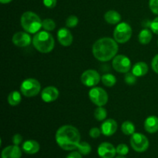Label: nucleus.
<instances>
[{
	"mask_svg": "<svg viewBox=\"0 0 158 158\" xmlns=\"http://www.w3.org/2000/svg\"><path fill=\"white\" fill-rule=\"evenodd\" d=\"M21 100V94L17 90L12 91L9 94V96H8V103H9V105H11L12 106H17V105L19 104Z\"/></svg>",
	"mask_w": 158,
	"mask_h": 158,
	"instance_id": "obj_22",
	"label": "nucleus"
},
{
	"mask_svg": "<svg viewBox=\"0 0 158 158\" xmlns=\"http://www.w3.org/2000/svg\"><path fill=\"white\" fill-rule=\"evenodd\" d=\"M101 130L99 129L98 127H93L91 128L90 131H89V136H90V137H92V138H98L100 136V134H101Z\"/></svg>",
	"mask_w": 158,
	"mask_h": 158,
	"instance_id": "obj_32",
	"label": "nucleus"
},
{
	"mask_svg": "<svg viewBox=\"0 0 158 158\" xmlns=\"http://www.w3.org/2000/svg\"><path fill=\"white\" fill-rule=\"evenodd\" d=\"M138 40L141 44L146 45L150 43L152 40V32L148 29H144L140 32L138 35Z\"/></svg>",
	"mask_w": 158,
	"mask_h": 158,
	"instance_id": "obj_21",
	"label": "nucleus"
},
{
	"mask_svg": "<svg viewBox=\"0 0 158 158\" xmlns=\"http://www.w3.org/2000/svg\"><path fill=\"white\" fill-rule=\"evenodd\" d=\"M117 127H118V125L115 120L108 119L102 123L100 130L103 135L106 137H110L115 134L116 131H117Z\"/></svg>",
	"mask_w": 158,
	"mask_h": 158,
	"instance_id": "obj_14",
	"label": "nucleus"
},
{
	"mask_svg": "<svg viewBox=\"0 0 158 158\" xmlns=\"http://www.w3.org/2000/svg\"><path fill=\"white\" fill-rule=\"evenodd\" d=\"M57 39L62 46H69L73 43V35L70 31L66 28H61L57 32Z\"/></svg>",
	"mask_w": 158,
	"mask_h": 158,
	"instance_id": "obj_15",
	"label": "nucleus"
},
{
	"mask_svg": "<svg viewBox=\"0 0 158 158\" xmlns=\"http://www.w3.org/2000/svg\"><path fill=\"white\" fill-rule=\"evenodd\" d=\"M66 158H82V154L79 151H73Z\"/></svg>",
	"mask_w": 158,
	"mask_h": 158,
	"instance_id": "obj_37",
	"label": "nucleus"
},
{
	"mask_svg": "<svg viewBox=\"0 0 158 158\" xmlns=\"http://www.w3.org/2000/svg\"><path fill=\"white\" fill-rule=\"evenodd\" d=\"M77 149L82 155H88L90 154L91 151H92L91 146L87 142H80V144L77 147Z\"/></svg>",
	"mask_w": 158,
	"mask_h": 158,
	"instance_id": "obj_26",
	"label": "nucleus"
},
{
	"mask_svg": "<svg viewBox=\"0 0 158 158\" xmlns=\"http://www.w3.org/2000/svg\"><path fill=\"white\" fill-rule=\"evenodd\" d=\"M149 7L153 13L158 15V0H150Z\"/></svg>",
	"mask_w": 158,
	"mask_h": 158,
	"instance_id": "obj_31",
	"label": "nucleus"
},
{
	"mask_svg": "<svg viewBox=\"0 0 158 158\" xmlns=\"http://www.w3.org/2000/svg\"><path fill=\"white\" fill-rule=\"evenodd\" d=\"M148 70H149V68H148V64L144 62H138L134 64L132 68V73L137 77L146 75L148 73Z\"/></svg>",
	"mask_w": 158,
	"mask_h": 158,
	"instance_id": "obj_19",
	"label": "nucleus"
},
{
	"mask_svg": "<svg viewBox=\"0 0 158 158\" xmlns=\"http://www.w3.org/2000/svg\"><path fill=\"white\" fill-rule=\"evenodd\" d=\"M12 143H13L14 144L18 145L19 146V144H20V143L23 142V137H22L20 134H16L12 137Z\"/></svg>",
	"mask_w": 158,
	"mask_h": 158,
	"instance_id": "obj_36",
	"label": "nucleus"
},
{
	"mask_svg": "<svg viewBox=\"0 0 158 158\" xmlns=\"http://www.w3.org/2000/svg\"><path fill=\"white\" fill-rule=\"evenodd\" d=\"M101 80L103 84L106 86H108V87L114 86L116 84V83H117V79H116L115 76L110 73L104 74L101 77Z\"/></svg>",
	"mask_w": 158,
	"mask_h": 158,
	"instance_id": "obj_24",
	"label": "nucleus"
},
{
	"mask_svg": "<svg viewBox=\"0 0 158 158\" xmlns=\"http://www.w3.org/2000/svg\"><path fill=\"white\" fill-rule=\"evenodd\" d=\"M42 26L46 31H52L56 28V23L51 19H45L42 23Z\"/></svg>",
	"mask_w": 158,
	"mask_h": 158,
	"instance_id": "obj_27",
	"label": "nucleus"
},
{
	"mask_svg": "<svg viewBox=\"0 0 158 158\" xmlns=\"http://www.w3.org/2000/svg\"><path fill=\"white\" fill-rule=\"evenodd\" d=\"M157 45H158V41H157Z\"/></svg>",
	"mask_w": 158,
	"mask_h": 158,
	"instance_id": "obj_40",
	"label": "nucleus"
},
{
	"mask_svg": "<svg viewBox=\"0 0 158 158\" xmlns=\"http://www.w3.org/2000/svg\"><path fill=\"white\" fill-rule=\"evenodd\" d=\"M145 131L150 134H154L158 131V117L150 116L144 121Z\"/></svg>",
	"mask_w": 158,
	"mask_h": 158,
	"instance_id": "obj_18",
	"label": "nucleus"
},
{
	"mask_svg": "<svg viewBox=\"0 0 158 158\" xmlns=\"http://www.w3.org/2000/svg\"><path fill=\"white\" fill-rule=\"evenodd\" d=\"M2 158H21L22 150L18 145H10L2 151Z\"/></svg>",
	"mask_w": 158,
	"mask_h": 158,
	"instance_id": "obj_16",
	"label": "nucleus"
},
{
	"mask_svg": "<svg viewBox=\"0 0 158 158\" xmlns=\"http://www.w3.org/2000/svg\"><path fill=\"white\" fill-rule=\"evenodd\" d=\"M12 1V0H0V2L2 3V4H7V3H9Z\"/></svg>",
	"mask_w": 158,
	"mask_h": 158,
	"instance_id": "obj_38",
	"label": "nucleus"
},
{
	"mask_svg": "<svg viewBox=\"0 0 158 158\" xmlns=\"http://www.w3.org/2000/svg\"><path fill=\"white\" fill-rule=\"evenodd\" d=\"M56 0H43V4L46 8L52 9L56 6Z\"/></svg>",
	"mask_w": 158,
	"mask_h": 158,
	"instance_id": "obj_34",
	"label": "nucleus"
},
{
	"mask_svg": "<svg viewBox=\"0 0 158 158\" xmlns=\"http://www.w3.org/2000/svg\"><path fill=\"white\" fill-rule=\"evenodd\" d=\"M59 95H60V93H59L58 89L55 86H49L43 89L41 93V98L46 103H50L57 100Z\"/></svg>",
	"mask_w": 158,
	"mask_h": 158,
	"instance_id": "obj_12",
	"label": "nucleus"
},
{
	"mask_svg": "<svg viewBox=\"0 0 158 158\" xmlns=\"http://www.w3.org/2000/svg\"><path fill=\"white\" fill-rule=\"evenodd\" d=\"M104 19L109 24L116 25L121 20V15L118 12L115 10H109L105 13Z\"/></svg>",
	"mask_w": 158,
	"mask_h": 158,
	"instance_id": "obj_20",
	"label": "nucleus"
},
{
	"mask_svg": "<svg viewBox=\"0 0 158 158\" xmlns=\"http://www.w3.org/2000/svg\"><path fill=\"white\" fill-rule=\"evenodd\" d=\"M81 82L86 86H95L99 83L101 78L97 71L94 69H87L81 75Z\"/></svg>",
	"mask_w": 158,
	"mask_h": 158,
	"instance_id": "obj_10",
	"label": "nucleus"
},
{
	"mask_svg": "<svg viewBox=\"0 0 158 158\" xmlns=\"http://www.w3.org/2000/svg\"><path fill=\"white\" fill-rule=\"evenodd\" d=\"M32 44L39 52L48 53L53 49L55 40L52 34L49 33L48 31H41L37 32L33 36Z\"/></svg>",
	"mask_w": 158,
	"mask_h": 158,
	"instance_id": "obj_3",
	"label": "nucleus"
},
{
	"mask_svg": "<svg viewBox=\"0 0 158 158\" xmlns=\"http://www.w3.org/2000/svg\"><path fill=\"white\" fill-rule=\"evenodd\" d=\"M79 23V19L76 15H69L66 20V26L69 28H73L77 26Z\"/></svg>",
	"mask_w": 158,
	"mask_h": 158,
	"instance_id": "obj_28",
	"label": "nucleus"
},
{
	"mask_svg": "<svg viewBox=\"0 0 158 158\" xmlns=\"http://www.w3.org/2000/svg\"><path fill=\"white\" fill-rule=\"evenodd\" d=\"M107 116V112L106 109L103 108V106H98L94 111V117L97 119L98 121H103L106 119Z\"/></svg>",
	"mask_w": 158,
	"mask_h": 158,
	"instance_id": "obj_25",
	"label": "nucleus"
},
{
	"mask_svg": "<svg viewBox=\"0 0 158 158\" xmlns=\"http://www.w3.org/2000/svg\"><path fill=\"white\" fill-rule=\"evenodd\" d=\"M97 153L101 158H114L117 154V149L110 143L103 142L98 147Z\"/></svg>",
	"mask_w": 158,
	"mask_h": 158,
	"instance_id": "obj_11",
	"label": "nucleus"
},
{
	"mask_svg": "<svg viewBox=\"0 0 158 158\" xmlns=\"http://www.w3.org/2000/svg\"><path fill=\"white\" fill-rule=\"evenodd\" d=\"M117 149V153L119 155L125 156L129 153V148L125 143H120L118 146L116 148Z\"/></svg>",
	"mask_w": 158,
	"mask_h": 158,
	"instance_id": "obj_29",
	"label": "nucleus"
},
{
	"mask_svg": "<svg viewBox=\"0 0 158 158\" xmlns=\"http://www.w3.org/2000/svg\"><path fill=\"white\" fill-rule=\"evenodd\" d=\"M150 27L153 32L158 35V16L156 17L151 23H150Z\"/></svg>",
	"mask_w": 158,
	"mask_h": 158,
	"instance_id": "obj_33",
	"label": "nucleus"
},
{
	"mask_svg": "<svg viewBox=\"0 0 158 158\" xmlns=\"http://www.w3.org/2000/svg\"><path fill=\"white\" fill-rule=\"evenodd\" d=\"M151 66H152L153 70L158 74V54L153 58L152 62H151Z\"/></svg>",
	"mask_w": 158,
	"mask_h": 158,
	"instance_id": "obj_35",
	"label": "nucleus"
},
{
	"mask_svg": "<svg viewBox=\"0 0 158 158\" xmlns=\"http://www.w3.org/2000/svg\"><path fill=\"white\" fill-rule=\"evenodd\" d=\"M113 67L117 72L127 73L131 69V60L124 55H117L113 60Z\"/></svg>",
	"mask_w": 158,
	"mask_h": 158,
	"instance_id": "obj_9",
	"label": "nucleus"
},
{
	"mask_svg": "<svg viewBox=\"0 0 158 158\" xmlns=\"http://www.w3.org/2000/svg\"><path fill=\"white\" fill-rule=\"evenodd\" d=\"M81 136L78 130L71 125H64L57 130L56 141L64 151H73L80 144Z\"/></svg>",
	"mask_w": 158,
	"mask_h": 158,
	"instance_id": "obj_1",
	"label": "nucleus"
},
{
	"mask_svg": "<svg viewBox=\"0 0 158 158\" xmlns=\"http://www.w3.org/2000/svg\"><path fill=\"white\" fill-rule=\"evenodd\" d=\"M92 51L94 57L97 60L107 62L116 56V54L118 52V45L115 40L104 37L94 43Z\"/></svg>",
	"mask_w": 158,
	"mask_h": 158,
	"instance_id": "obj_2",
	"label": "nucleus"
},
{
	"mask_svg": "<svg viewBox=\"0 0 158 158\" xmlns=\"http://www.w3.org/2000/svg\"><path fill=\"white\" fill-rule=\"evenodd\" d=\"M121 131L125 135H133L135 133V126L129 120H126L121 125Z\"/></svg>",
	"mask_w": 158,
	"mask_h": 158,
	"instance_id": "obj_23",
	"label": "nucleus"
},
{
	"mask_svg": "<svg viewBox=\"0 0 158 158\" xmlns=\"http://www.w3.org/2000/svg\"><path fill=\"white\" fill-rule=\"evenodd\" d=\"M89 97L97 106H104L108 101L107 93L101 87H93L89 92Z\"/></svg>",
	"mask_w": 158,
	"mask_h": 158,
	"instance_id": "obj_8",
	"label": "nucleus"
},
{
	"mask_svg": "<svg viewBox=\"0 0 158 158\" xmlns=\"http://www.w3.org/2000/svg\"><path fill=\"white\" fill-rule=\"evenodd\" d=\"M42 23L40 18L35 12L27 11L24 12L21 16L22 27L25 31L29 33H36L41 29Z\"/></svg>",
	"mask_w": 158,
	"mask_h": 158,
	"instance_id": "obj_4",
	"label": "nucleus"
},
{
	"mask_svg": "<svg viewBox=\"0 0 158 158\" xmlns=\"http://www.w3.org/2000/svg\"><path fill=\"white\" fill-rule=\"evenodd\" d=\"M23 151L27 154H35L39 152L40 149V143L34 140H26L23 143Z\"/></svg>",
	"mask_w": 158,
	"mask_h": 158,
	"instance_id": "obj_17",
	"label": "nucleus"
},
{
	"mask_svg": "<svg viewBox=\"0 0 158 158\" xmlns=\"http://www.w3.org/2000/svg\"><path fill=\"white\" fill-rule=\"evenodd\" d=\"M131 145L133 150L138 153L146 151L149 148V140L148 137L140 133H134L131 137Z\"/></svg>",
	"mask_w": 158,
	"mask_h": 158,
	"instance_id": "obj_7",
	"label": "nucleus"
},
{
	"mask_svg": "<svg viewBox=\"0 0 158 158\" xmlns=\"http://www.w3.org/2000/svg\"><path fill=\"white\" fill-rule=\"evenodd\" d=\"M137 77L134 75L133 73H127L126 75H125L124 80L126 83H127L128 85H134V83L137 82Z\"/></svg>",
	"mask_w": 158,
	"mask_h": 158,
	"instance_id": "obj_30",
	"label": "nucleus"
},
{
	"mask_svg": "<svg viewBox=\"0 0 158 158\" xmlns=\"http://www.w3.org/2000/svg\"><path fill=\"white\" fill-rule=\"evenodd\" d=\"M41 85L40 82L34 78H28L22 83L20 91L26 97H33L40 93Z\"/></svg>",
	"mask_w": 158,
	"mask_h": 158,
	"instance_id": "obj_5",
	"label": "nucleus"
},
{
	"mask_svg": "<svg viewBox=\"0 0 158 158\" xmlns=\"http://www.w3.org/2000/svg\"><path fill=\"white\" fill-rule=\"evenodd\" d=\"M116 158H126L124 157V156H122V155H119V156H117V157Z\"/></svg>",
	"mask_w": 158,
	"mask_h": 158,
	"instance_id": "obj_39",
	"label": "nucleus"
},
{
	"mask_svg": "<svg viewBox=\"0 0 158 158\" xmlns=\"http://www.w3.org/2000/svg\"><path fill=\"white\" fill-rule=\"evenodd\" d=\"M12 41L14 44L19 47H26L30 45L31 37L25 32H18L12 36Z\"/></svg>",
	"mask_w": 158,
	"mask_h": 158,
	"instance_id": "obj_13",
	"label": "nucleus"
},
{
	"mask_svg": "<svg viewBox=\"0 0 158 158\" xmlns=\"http://www.w3.org/2000/svg\"><path fill=\"white\" fill-rule=\"evenodd\" d=\"M132 35V28L128 23H120L116 26L114 32V40L118 43H125L130 40Z\"/></svg>",
	"mask_w": 158,
	"mask_h": 158,
	"instance_id": "obj_6",
	"label": "nucleus"
}]
</instances>
